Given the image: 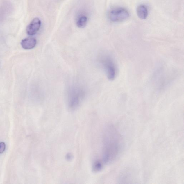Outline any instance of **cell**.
Here are the masks:
<instances>
[{"instance_id": "6da1fadb", "label": "cell", "mask_w": 184, "mask_h": 184, "mask_svg": "<svg viewBox=\"0 0 184 184\" xmlns=\"http://www.w3.org/2000/svg\"><path fill=\"white\" fill-rule=\"evenodd\" d=\"M122 140L117 131L109 125L105 129L103 136V162L109 164L118 157L121 151Z\"/></svg>"}, {"instance_id": "7a4b0ae2", "label": "cell", "mask_w": 184, "mask_h": 184, "mask_svg": "<svg viewBox=\"0 0 184 184\" xmlns=\"http://www.w3.org/2000/svg\"><path fill=\"white\" fill-rule=\"evenodd\" d=\"M101 63L109 80H115L117 74V67L113 58L109 56H105L101 59Z\"/></svg>"}, {"instance_id": "3957f363", "label": "cell", "mask_w": 184, "mask_h": 184, "mask_svg": "<svg viewBox=\"0 0 184 184\" xmlns=\"http://www.w3.org/2000/svg\"><path fill=\"white\" fill-rule=\"evenodd\" d=\"M83 92L78 87H72L69 91L68 106L70 110H74L80 105L83 97Z\"/></svg>"}, {"instance_id": "277c9868", "label": "cell", "mask_w": 184, "mask_h": 184, "mask_svg": "<svg viewBox=\"0 0 184 184\" xmlns=\"http://www.w3.org/2000/svg\"><path fill=\"white\" fill-rule=\"evenodd\" d=\"M129 12L126 9L118 8L109 11L108 17L112 22H119L126 20L129 17Z\"/></svg>"}, {"instance_id": "5b68a950", "label": "cell", "mask_w": 184, "mask_h": 184, "mask_svg": "<svg viewBox=\"0 0 184 184\" xmlns=\"http://www.w3.org/2000/svg\"><path fill=\"white\" fill-rule=\"evenodd\" d=\"M41 25L40 20L38 18H35L27 27L26 31L27 34L30 36L36 34L39 31Z\"/></svg>"}, {"instance_id": "8992f818", "label": "cell", "mask_w": 184, "mask_h": 184, "mask_svg": "<svg viewBox=\"0 0 184 184\" xmlns=\"http://www.w3.org/2000/svg\"><path fill=\"white\" fill-rule=\"evenodd\" d=\"M37 44L36 39L33 37H28L22 40L21 42V46L26 50L32 49Z\"/></svg>"}, {"instance_id": "52a82bcc", "label": "cell", "mask_w": 184, "mask_h": 184, "mask_svg": "<svg viewBox=\"0 0 184 184\" xmlns=\"http://www.w3.org/2000/svg\"><path fill=\"white\" fill-rule=\"evenodd\" d=\"M88 22V17L85 14L82 13L78 15L76 20V24L79 28H83L86 26Z\"/></svg>"}, {"instance_id": "ba28073f", "label": "cell", "mask_w": 184, "mask_h": 184, "mask_svg": "<svg viewBox=\"0 0 184 184\" xmlns=\"http://www.w3.org/2000/svg\"><path fill=\"white\" fill-rule=\"evenodd\" d=\"M137 13L140 19H145L148 16V10L145 6L141 4L137 7Z\"/></svg>"}, {"instance_id": "9c48e42d", "label": "cell", "mask_w": 184, "mask_h": 184, "mask_svg": "<svg viewBox=\"0 0 184 184\" xmlns=\"http://www.w3.org/2000/svg\"><path fill=\"white\" fill-rule=\"evenodd\" d=\"M6 149V145L4 143L1 142L0 143V153H2L5 151Z\"/></svg>"}]
</instances>
